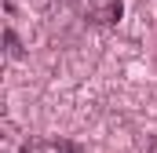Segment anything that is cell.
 <instances>
[{"label": "cell", "mask_w": 157, "mask_h": 153, "mask_svg": "<svg viewBox=\"0 0 157 153\" xmlns=\"http://www.w3.org/2000/svg\"><path fill=\"white\" fill-rule=\"evenodd\" d=\"M77 7L84 22H91V26H117L121 11H124L121 0H77Z\"/></svg>", "instance_id": "obj_1"}, {"label": "cell", "mask_w": 157, "mask_h": 153, "mask_svg": "<svg viewBox=\"0 0 157 153\" xmlns=\"http://www.w3.org/2000/svg\"><path fill=\"white\" fill-rule=\"evenodd\" d=\"M26 153H77L70 142H59V139H40V142H29Z\"/></svg>", "instance_id": "obj_2"}]
</instances>
